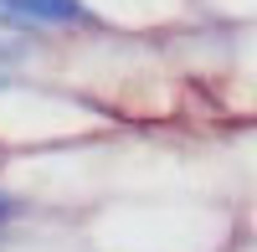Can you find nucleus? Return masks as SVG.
Here are the masks:
<instances>
[{
	"label": "nucleus",
	"mask_w": 257,
	"mask_h": 252,
	"mask_svg": "<svg viewBox=\"0 0 257 252\" xmlns=\"http://www.w3.org/2000/svg\"><path fill=\"white\" fill-rule=\"evenodd\" d=\"M0 21L31 31V26H98V16L82 0H0Z\"/></svg>",
	"instance_id": "1"
},
{
	"label": "nucleus",
	"mask_w": 257,
	"mask_h": 252,
	"mask_svg": "<svg viewBox=\"0 0 257 252\" xmlns=\"http://www.w3.org/2000/svg\"><path fill=\"white\" fill-rule=\"evenodd\" d=\"M21 52H26L21 41H6V36H0V72H6L11 62H21Z\"/></svg>",
	"instance_id": "2"
},
{
	"label": "nucleus",
	"mask_w": 257,
	"mask_h": 252,
	"mask_svg": "<svg viewBox=\"0 0 257 252\" xmlns=\"http://www.w3.org/2000/svg\"><path fill=\"white\" fill-rule=\"evenodd\" d=\"M16 211H21V201H16V196H11V191H0V221H11V216H16Z\"/></svg>",
	"instance_id": "3"
},
{
	"label": "nucleus",
	"mask_w": 257,
	"mask_h": 252,
	"mask_svg": "<svg viewBox=\"0 0 257 252\" xmlns=\"http://www.w3.org/2000/svg\"><path fill=\"white\" fill-rule=\"evenodd\" d=\"M0 88H11V72H0Z\"/></svg>",
	"instance_id": "4"
}]
</instances>
